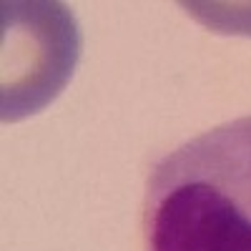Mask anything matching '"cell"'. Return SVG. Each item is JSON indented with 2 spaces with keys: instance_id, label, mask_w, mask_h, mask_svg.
Wrapping results in <instances>:
<instances>
[{
  "instance_id": "obj_1",
  "label": "cell",
  "mask_w": 251,
  "mask_h": 251,
  "mask_svg": "<svg viewBox=\"0 0 251 251\" xmlns=\"http://www.w3.org/2000/svg\"><path fill=\"white\" fill-rule=\"evenodd\" d=\"M149 251H251V116L178 146L149 178Z\"/></svg>"
},
{
  "instance_id": "obj_2",
  "label": "cell",
  "mask_w": 251,
  "mask_h": 251,
  "mask_svg": "<svg viewBox=\"0 0 251 251\" xmlns=\"http://www.w3.org/2000/svg\"><path fill=\"white\" fill-rule=\"evenodd\" d=\"M0 8V118L15 123L66 91L80 58V30L66 3L5 0Z\"/></svg>"
},
{
  "instance_id": "obj_3",
  "label": "cell",
  "mask_w": 251,
  "mask_h": 251,
  "mask_svg": "<svg viewBox=\"0 0 251 251\" xmlns=\"http://www.w3.org/2000/svg\"><path fill=\"white\" fill-rule=\"evenodd\" d=\"M183 8L216 33L251 35V3H183Z\"/></svg>"
}]
</instances>
